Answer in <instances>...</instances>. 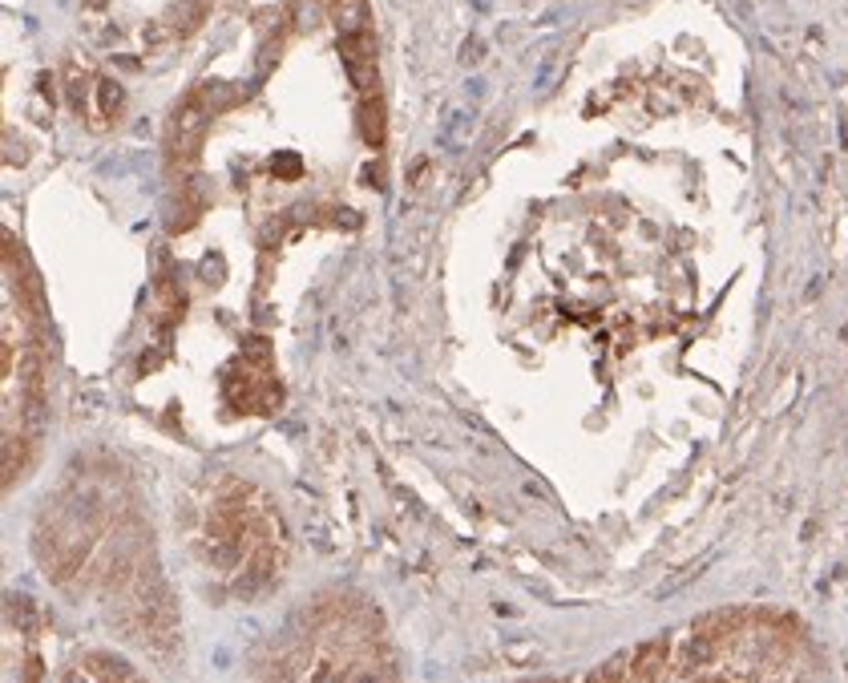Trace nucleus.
<instances>
[{
	"label": "nucleus",
	"mask_w": 848,
	"mask_h": 683,
	"mask_svg": "<svg viewBox=\"0 0 848 683\" xmlns=\"http://www.w3.org/2000/svg\"><path fill=\"white\" fill-rule=\"evenodd\" d=\"M45 352L37 332V312L25 296V279L13 275L5 283V457H13L17 445H33L29 433L41 421L45 405Z\"/></svg>",
	"instance_id": "nucleus-1"
},
{
	"label": "nucleus",
	"mask_w": 848,
	"mask_h": 683,
	"mask_svg": "<svg viewBox=\"0 0 848 683\" xmlns=\"http://www.w3.org/2000/svg\"><path fill=\"white\" fill-rule=\"evenodd\" d=\"M667 639H651V643H643V647H634V655H630V679L634 683H659L663 679V671H667Z\"/></svg>",
	"instance_id": "nucleus-2"
},
{
	"label": "nucleus",
	"mask_w": 848,
	"mask_h": 683,
	"mask_svg": "<svg viewBox=\"0 0 848 683\" xmlns=\"http://www.w3.org/2000/svg\"><path fill=\"white\" fill-rule=\"evenodd\" d=\"M198 134H202V110L190 102V106L178 114V122H174V154L190 158L194 146H198Z\"/></svg>",
	"instance_id": "nucleus-3"
},
{
	"label": "nucleus",
	"mask_w": 848,
	"mask_h": 683,
	"mask_svg": "<svg viewBox=\"0 0 848 683\" xmlns=\"http://www.w3.org/2000/svg\"><path fill=\"white\" fill-rule=\"evenodd\" d=\"M744 623H748L744 611H715V615H703V619L695 623V631L707 635V639H727V635H739V631H744Z\"/></svg>",
	"instance_id": "nucleus-4"
},
{
	"label": "nucleus",
	"mask_w": 848,
	"mask_h": 683,
	"mask_svg": "<svg viewBox=\"0 0 848 683\" xmlns=\"http://www.w3.org/2000/svg\"><path fill=\"white\" fill-rule=\"evenodd\" d=\"M630 679V655H618L610 663H602L586 683H626Z\"/></svg>",
	"instance_id": "nucleus-5"
}]
</instances>
